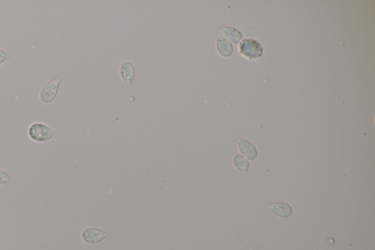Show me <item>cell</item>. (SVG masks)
I'll list each match as a JSON object with an SVG mask.
<instances>
[{
    "mask_svg": "<svg viewBox=\"0 0 375 250\" xmlns=\"http://www.w3.org/2000/svg\"><path fill=\"white\" fill-rule=\"evenodd\" d=\"M29 138L37 143L50 142L57 135V130L42 122L32 123L28 128Z\"/></svg>",
    "mask_w": 375,
    "mask_h": 250,
    "instance_id": "6da1fadb",
    "label": "cell"
},
{
    "mask_svg": "<svg viewBox=\"0 0 375 250\" xmlns=\"http://www.w3.org/2000/svg\"><path fill=\"white\" fill-rule=\"evenodd\" d=\"M238 147L242 154L249 160H254L257 156V151L252 143L248 140H239Z\"/></svg>",
    "mask_w": 375,
    "mask_h": 250,
    "instance_id": "ba28073f",
    "label": "cell"
},
{
    "mask_svg": "<svg viewBox=\"0 0 375 250\" xmlns=\"http://www.w3.org/2000/svg\"><path fill=\"white\" fill-rule=\"evenodd\" d=\"M11 180L9 174L6 170L0 169V185L10 184Z\"/></svg>",
    "mask_w": 375,
    "mask_h": 250,
    "instance_id": "8fae6325",
    "label": "cell"
},
{
    "mask_svg": "<svg viewBox=\"0 0 375 250\" xmlns=\"http://www.w3.org/2000/svg\"><path fill=\"white\" fill-rule=\"evenodd\" d=\"M268 209L274 215L282 218L290 217L293 214V209L289 204L285 202H276L268 206Z\"/></svg>",
    "mask_w": 375,
    "mask_h": 250,
    "instance_id": "8992f818",
    "label": "cell"
},
{
    "mask_svg": "<svg viewBox=\"0 0 375 250\" xmlns=\"http://www.w3.org/2000/svg\"><path fill=\"white\" fill-rule=\"evenodd\" d=\"M61 78L50 79L40 89L39 99L43 104H50L55 101L60 89Z\"/></svg>",
    "mask_w": 375,
    "mask_h": 250,
    "instance_id": "7a4b0ae2",
    "label": "cell"
},
{
    "mask_svg": "<svg viewBox=\"0 0 375 250\" xmlns=\"http://www.w3.org/2000/svg\"><path fill=\"white\" fill-rule=\"evenodd\" d=\"M11 58V55L6 50L0 48V65H3Z\"/></svg>",
    "mask_w": 375,
    "mask_h": 250,
    "instance_id": "7c38bea8",
    "label": "cell"
},
{
    "mask_svg": "<svg viewBox=\"0 0 375 250\" xmlns=\"http://www.w3.org/2000/svg\"><path fill=\"white\" fill-rule=\"evenodd\" d=\"M107 236V233L99 228H87L82 233L83 241L89 244H99L106 239Z\"/></svg>",
    "mask_w": 375,
    "mask_h": 250,
    "instance_id": "277c9868",
    "label": "cell"
},
{
    "mask_svg": "<svg viewBox=\"0 0 375 250\" xmlns=\"http://www.w3.org/2000/svg\"><path fill=\"white\" fill-rule=\"evenodd\" d=\"M239 49L240 52L250 60L259 58L263 55V50L261 44L251 38L243 40L240 44Z\"/></svg>",
    "mask_w": 375,
    "mask_h": 250,
    "instance_id": "3957f363",
    "label": "cell"
},
{
    "mask_svg": "<svg viewBox=\"0 0 375 250\" xmlns=\"http://www.w3.org/2000/svg\"><path fill=\"white\" fill-rule=\"evenodd\" d=\"M216 47L218 53L221 57H228L232 55L233 51L232 44L229 40L220 35H218Z\"/></svg>",
    "mask_w": 375,
    "mask_h": 250,
    "instance_id": "52a82bcc",
    "label": "cell"
},
{
    "mask_svg": "<svg viewBox=\"0 0 375 250\" xmlns=\"http://www.w3.org/2000/svg\"><path fill=\"white\" fill-rule=\"evenodd\" d=\"M120 77L125 84L131 86L136 77V67L133 62L126 60L120 66Z\"/></svg>",
    "mask_w": 375,
    "mask_h": 250,
    "instance_id": "5b68a950",
    "label": "cell"
},
{
    "mask_svg": "<svg viewBox=\"0 0 375 250\" xmlns=\"http://www.w3.org/2000/svg\"><path fill=\"white\" fill-rule=\"evenodd\" d=\"M219 33L221 36L226 38V40H230L232 43H238L242 39V35L237 30L232 28H223L219 30Z\"/></svg>",
    "mask_w": 375,
    "mask_h": 250,
    "instance_id": "9c48e42d",
    "label": "cell"
},
{
    "mask_svg": "<svg viewBox=\"0 0 375 250\" xmlns=\"http://www.w3.org/2000/svg\"><path fill=\"white\" fill-rule=\"evenodd\" d=\"M233 163H234L235 167L239 171L242 172L243 173L248 171L249 164H248L247 160L244 157L241 156V155H236L234 157V160H233Z\"/></svg>",
    "mask_w": 375,
    "mask_h": 250,
    "instance_id": "30bf717a",
    "label": "cell"
}]
</instances>
